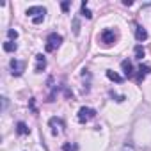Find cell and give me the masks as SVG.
<instances>
[{
	"mask_svg": "<svg viewBox=\"0 0 151 151\" xmlns=\"http://www.w3.org/2000/svg\"><path fill=\"white\" fill-rule=\"evenodd\" d=\"M60 43H62V36L57 34V32H52V34L48 36V39H46V46H45V50H46V52H53L55 48L60 46Z\"/></svg>",
	"mask_w": 151,
	"mask_h": 151,
	"instance_id": "1",
	"label": "cell"
},
{
	"mask_svg": "<svg viewBox=\"0 0 151 151\" xmlns=\"http://www.w3.org/2000/svg\"><path fill=\"white\" fill-rule=\"evenodd\" d=\"M94 116H96V110H94V109L82 107V109L78 110V121H80V123H87V121H91Z\"/></svg>",
	"mask_w": 151,
	"mask_h": 151,
	"instance_id": "2",
	"label": "cell"
},
{
	"mask_svg": "<svg viewBox=\"0 0 151 151\" xmlns=\"http://www.w3.org/2000/svg\"><path fill=\"white\" fill-rule=\"evenodd\" d=\"M100 39H101V43H103L105 46H110V45H114V41H116V34H114V30L105 29V30L101 32Z\"/></svg>",
	"mask_w": 151,
	"mask_h": 151,
	"instance_id": "3",
	"label": "cell"
},
{
	"mask_svg": "<svg viewBox=\"0 0 151 151\" xmlns=\"http://www.w3.org/2000/svg\"><path fill=\"white\" fill-rule=\"evenodd\" d=\"M9 66H11V73L14 75V77H20V75L23 73V69H25V62H22V60H16V59H13Z\"/></svg>",
	"mask_w": 151,
	"mask_h": 151,
	"instance_id": "4",
	"label": "cell"
},
{
	"mask_svg": "<svg viewBox=\"0 0 151 151\" xmlns=\"http://www.w3.org/2000/svg\"><path fill=\"white\" fill-rule=\"evenodd\" d=\"M45 13H46V9H45V7H41V6H34V7H29V9H27V14H29V16H32V18L45 16Z\"/></svg>",
	"mask_w": 151,
	"mask_h": 151,
	"instance_id": "5",
	"label": "cell"
},
{
	"mask_svg": "<svg viewBox=\"0 0 151 151\" xmlns=\"http://www.w3.org/2000/svg\"><path fill=\"white\" fill-rule=\"evenodd\" d=\"M135 39H137L139 43H142V41H146V39H147V32H146V29H144V27H140V25H137V27H135Z\"/></svg>",
	"mask_w": 151,
	"mask_h": 151,
	"instance_id": "6",
	"label": "cell"
},
{
	"mask_svg": "<svg viewBox=\"0 0 151 151\" xmlns=\"http://www.w3.org/2000/svg\"><path fill=\"white\" fill-rule=\"evenodd\" d=\"M36 60H37V64H36V73H41V71L46 68V59H45L43 53H37V55H36Z\"/></svg>",
	"mask_w": 151,
	"mask_h": 151,
	"instance_id": "7",
	"label": "cell"
},
{
	"mask_svg": "<svg viewBox=\"0 0 151 151\" xmlns=\"http://www.w3.org/2000/svg\"><path fill=\"white\" fill-rule=\"evenodd\" d=\"M121 68H123V71H124L126 77H132V75H133V64H132V60L124 59V60L121 62Z\"/></svg>",
	"mask_w": 151,
	"mask_h": 151,
	"instance_id": "8",
	"label": "cell"
},
{
	"mask_svg": "<svg viewBox=\"0 0 151 151\" xmlns=\"http://www.w3.org/2000/svg\"><path fill=\"white\" fill-rule=\"evenodd\" d=\"M107 78L112 80V82H116V84H121L123 82V77H121V75H117L116 71H112V69H107Z\"/></svg>",
	"mask_w": 151,
	"mask_h": 151,
	"instance_id": "9",
	"label": "cell"
},
{
	"mask_svg": "<svg viewBox=\"0 0 151 151\" xmlns=\"http://www.w3.org/2000/svg\"><path fill=\"white\" fill-rule=\"evenodd\" d=\"M149 71H151V68H149L147 64L140 66V68H139V77H137V80H139V82H142V80H144V77H146Z\"/></svg>",
	"mask_w": 151,
	"mask_h": 151,
	"instance_id": "10",
	"label": "cell"
},
{
	"mask_svg": "<svg viewBox=\"0 0 151 151\" xmlns=\"http://www.w3.org/2000/svg\"><path fill=\"white\" fill-rule=\"evenodd\" d=\"M16 132H18V135H29V126L23 123V121H20L18 124H16Z\"/></svg>",
	"mask_w": 151,
	"mask_h": 151,
	"instance_id": "11",
	"label": "cell"
},
{
	"mask_svg": "<svg viewBox=\"0 0 151 151\" xmlns=\"http://www.w3.org/2000/svg\"><path fill=\"white\" fill-rule=\"evenodd\" d=\"M4 50H6V52H16V50H18V45H16L14 41H6V43H4Z\"/></svg>",
	"mask_w": 151,
	"mask_h": 151,
	"instance_id": "12",
	"label": "cell"
},
{
	"mask_svg": "<svg viewBox=\"0 0 151 151\" xmlns=\"http://www.w3.org/2000/svg\"><path fill=\"white\" fill-rule=\"evenodd\" d=\"M50 124L53 126V133H57V128H55V126H59V128H62V126H64L62 119H57V117H52V119H50Z\"/></svg>",
	"mask_w": 151,
	"mask_h": 151,
	"instance_id": "13",
	"label": "cell"
},
{
	"mask_svg": "<svg viewBox=\"0 0 151 151\" xmlns=\"http://www.w3.org/2000/svg\"><path fill=\"white\" fill-rule=\"evenodd\" d=\"M82 16H86L87 20H91V18H93V13L87 9V2H86V0L82 2Z\"/></svg>",
	"mask_w": 151,
	"mask_h": 151,
	"instance_id": "14",
	"label": "cell"
},
{
	"mask_svg": "<svg viewBox=\"0 0 151 151\" xmlns=\"http://www.w3.org/2000/svg\"><path fill=\"white\" fill-rule=\"evenodd\" d=\"M144 53H146V52H144V48H142L140 45H137V46H135V59H142V57H144Z\"/></svg>",
	"mask_w": 151,
	"mask_h": 151,
	"instance_id": "15",
	"label": "cell"
},
{
	"mask_svg": "<svg viewBox=\"0 0 151 151\" xmlns=\"http://www.w3.org/2000/svg\"><path fill=\"white\" fill-rule=\"evenodd\" d=\"M73 32H75V36H78V32H80V25H78V20L77 18L73 20Z\"/></svg>",
	"mask_w": 151,
	"mask_h": 151,
	"instance_id": "16",
	"label": "cell"
},
{
	"mask_svg": "<svg viewBox=\"0 0 151 151\" xmlns=\"http://www.w3.org/2000/svg\"><path fill=\"white\" fill-rule=\"evenodd\" d=\"M62 151H77V146H71L69 142H66V144L62 146Z\"/></svg>",
	"mask_w": 151,
	"mask_h": 151,
	"instance_id": "17",
	"label": "cell"
},
{
	"mask_svg": "<svg viewBox=\"0 0 151 151\" xmlns=\"http://www.w3.org/2000/svg\"><path fill=\"white\" fill-rule=\"evenodd\" d=\"M7 36H9V39L13 41V39H16V37H18V32H16V30H13V29H9V30H7Z\"/></svg>",
	"mask_w": 151,
	"mask_h": 151,
	"instance_id": "18",
	"label": "cell"
},
{
	"mask_svg": "<svg viewBox=\"0 0 151 151\" xmlns=\"http://www.w3.org/2000/svg\"><path fill=\"white\" fill-rule=\"evenodd\" d=\"M43 20H45V16H37V18H32V23H34V25H39Z\"/></svg>",
	"mask_w": 151,
	"mask_h": 151,
	"instance_id": "19",
	"label": "cell"
},
{
	"mask_svg": "<svg viewBox=\"0 0 151 151\" xmlns=\"http://www.w3.org/2000/svg\"><path fill=\"white\" fill-rule=\"evenodd\" d=\"M60 9H62V11L66 13V11L69 9V2H62V4H60Z\"/></svg>",
	"mask_w": 151,
	"mask_h": 151,
	"instance_id": "20",
	"label": "cell"
},
{
	"mask_svg": "<svg viewBox=\"0 0 151 151\" xmlns=\"http://www.w3.org/2000/svg\"><path fill=\"white\" fill-rule=\"evenodd\" d=\"M110 96H112L116 101H123V100H124V96H117V94H114V93H110Z\"/></svg>",
	"mask_w": 151,
	"mask_h": 151,
	"instance_id": "21",
	"label": "cell"
},
{
	"mask_svg": "<svg viewBox=\"0 0 151 151\" xmlns=\"http://www.w3.org/2000/svg\"><path fill=\"white\" fill-rule=\"evenodd\" d=\"M121 151H133V146H132V144H124Z\"/></svg>",
	"mask_w": 151,
	"mask_h": 151,
	"instance_id": "22",
	"label": "cell"
},
{
	"mask_svg": "<svg viewBox=\"0 0 151 151\" xmlns=\"http://www.w3.org/2000/svg\"><path fill=\"white\" fill-rule=\"evenodd\" d=\"M133 2H132V0H123V6H126V7H130Z\"/></svg>",
	"mask_w": 151,
	"mask_h": 151,
	"instance_id": "23",
	"label": "cell"
}]
</instances>
